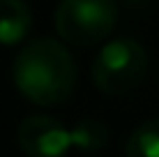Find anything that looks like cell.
Returning a JSON list of instances; mask_svg holds the SVG:
<instances>
[{"label": "cell", "mask_w": 159, "mask_h": 157, "mask_svg": "<svg viewBox=\"0 0 159 157\" xmlns=\"http://www.w3.org/2000/svg\"><path fill=\"white\" fill-rule=\"evenodd\" d=\"M127 157H159V118L141 122L125 143Z\"/></svg>", "instance_id": "obj_6"}, {"label": "cell", "mask_w": 159, "mask_h": 157, "mask_svg": "<svg viewBox=\"0 0 159 157\" xmlns=\"http://www.w3.org/2000/svg\"><path fill=\"white\" fill-rule=\"evenodd\" d=\"M76 62L72 53L51 37L28 42L12 62L14 85L37 106H58L76 88Z\"/></svg>", "instance_id": "obj_1"}, {"label": "cell", "mask_w": 159, "mask_h": 157, "mask_svg": "<svg viewBox=\"0 0 159 157\" xmlns=\"http://www.w3.org/2000/svg\"><path fill=\"white\" fill-rule=\"evenodd\" d=\"M108 143V127L102 120L83 118L72 127V145L81 153H97Z\"/></svg>", "instance_id": "obj_7"}, {"label": "cell", "mask_w": 159, "mask_h": 157, "mask_svg": "<svg viewBox=\"0 0 159 157\" xmlns=\"http://www.w3.org/2000/svg\"><path fill=\"white\" fill-rule=\"evenodd\" d=\"M32 28V12L25 0H0V46L23 44Z\"/></svg>", "instance_id": "obj_5"}, {"label": "cell", "mask_w": 159, "mask_h": 157, "mask_svg": "<svg viewBox=\"0 0 159 157\" xmlns=\"http://www.w3.org/2000/svg\"><path fill=\"white\" fill-rule=\"evenodd\" d=\"M148 72V53L136 39L120 37L106 42L90 67L92 83L108 97L127 95L139 88Z\"/></svg>", "instance_id": "obj_2"}, {"label": "cell", "mask_w": 159, "mask_h": 157, "mask_svg": "<svg viewBox=\"0 0 159 157\" xmlns=\"http://www.w3.org/2000/svg\"><path fill=\"white\" fill-rule=\"evenodd\" d=\"M19 148L25 157H65L72 148V129L51 116H28L19 125Z\"/></svg>", "instance_id": "obj_4"}, {"label": "cell", "mask_w": 159, "mask_h": 157, "mask_svg": "<svg viewBox=\"0 0 159 157\" xmlns=\"http://www.w3.org/2000/svg\"><path fill=\"white\" fill-rule=\"evenodd\" d=\"M122 2L127 5V7H131V9H143L150 0H122Z\"/></svg>", "instance_id": "obj_8"}, {"label": "cell", "mask_w": 159, "mask_h": 157, "mask_svg": "<svg viewBox=\"0 0 159 157\" xmlns=\"http://www.w3.org/2000/svg\"><path fill=\"white\" fill-rule=\"evenodd\" d=\"M118 16V0H60L53 21L65 42L74 46H92L113 32Z\"/></svg>", "instance_id": "obj_3"}]
</instances>
